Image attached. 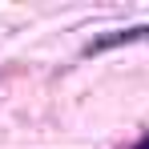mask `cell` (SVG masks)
<instances>
[{
    "label": "cell",
    "instance_id": "6da1fadb",
    "mask_svg": "<svg viewBox=\"0 0 149 149\" xmlns=\"http://www.w3.org/2000/svg\"><path fill=\"white\" fill-rule=\"evenodd\" d=\"M137 40H149V24L117 28V32H101V36H93V40L85 45V56H93V52H109V49H117V45H137Z\"/></svg>",
    "mask_w": 149,
    "mask_h": 149
},
{
    "label": "cell",
    "instance_id": "7a4b0ae2",
    "mask_svg": "<svg viewBox=\"0 0 149 149\" xmlns=\"http://www.w3.org/2000/svg\"><path fill=\"white\" fill-rule=\"evenodd\" d=\"M137 149H149V141H141V145H137Z\"/></svg>",
    "mask_w": 149,
    "mask_h": 149
}]
</instances>
